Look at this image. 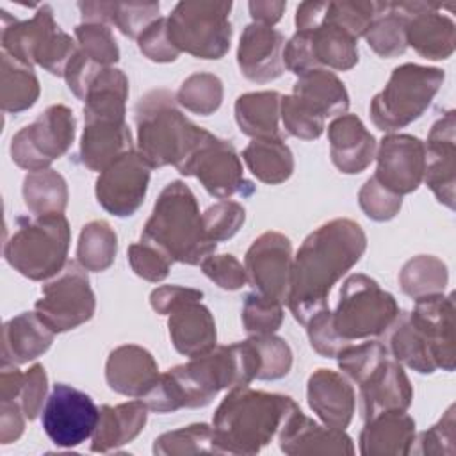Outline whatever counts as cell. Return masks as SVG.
<instances>
[{
  "mask_svg": "<svg viewBox=\"0 0 456 456\" xmlns=\"http://www.w3.org/2000/svg\"><path fill=\"white\" fill-rule=\"evenodd\" d=\"M410 2H376V16L365 32L369 46L381 57H395L406 50Z\"/></svg>",
  "mask_w": 456,
  "mask_h": 456,
  "instance_id": "obj_33",
  "label": "cell"
},
{
  "mask_svg": "<svg viewBox=\"0 0 456 456\" xmlns=\"http://www.w3.org/2000/svg\"><path fill=\"white\" fill-rule=\"evenodd\" d=\"M139 50L151 61L157 62H169L175 61L180 52L169 39L167 32V18L155 20L139 37Z\"/></svg>",
  "mask_w": 456,
  "mask_h": 456,
  "instance_id": "obj_56",
  "label": "cell"
},
{
  "mask_svg": "<svg viewBox=\"0 0 456 456\" xmlns=\"http://www.w3.org/2000/svg\"><path fill=\"white\" fill-rule=\"evenodd\" d=\"M280 103L281 96L276 91H260L239 96L235 102V119L240 132L255 139L280 137Z\"/></svg>",
  "mask_w": 456,
  "mask_h": 456,
  "instance_id": "obj_35",
  "label": "cell"
},
{
  "mask_svg": "<svg viewBox=\"0 0 456 456\" xmlns=\"http://www.w3.org/2000/svg\"><path fill=\"white\" fill-rule=\"evenodd\" d=\"M287 4L285 2H249V12L255 23L273 27L280 21Z\"/></svg>",
  "mask_w": 456,
  "mask_h": 456,
  "instance_id": "obj_60",
  "label": "cell"
},
{
  "mask_svg": "<svg viewBox=\"0 0 456 456\" xmlns=\"http://www.w3.org/2000/svg\"><path fill=\"white\" fill-rule=\"evenodd\" d=\"M367 246L362 226L333 219L312 232L292 260L287 305L296 321L306 324L328 308L331 287L360 260Z\"/></svg>",
  "mask_w": 456,
  "mask_h": 456,
  "instance_id": "obj_1",
  "label": "cell"
},
{
  "mask_svg": "<svg viewBox=\"0 0 456 456\" xmlns=\"http://www.w3.org/2000/svg\"><path fill=\"white\" fill-rule=\"evenodd\" d=\"M23 410L16 401H2V442L16 440L23 431Z\"/></svg>",
  "mask_w": 456,
  "mask_h": 456,
  "instance_id": "obj_59",
  "label": "cell"
},
{
  "mask_svg": "<svg viewBox=\"0 0 456 456\" xmlns=\"http://www.w3.org/2000/svg\"><path fill=\"white\" fill-rule=\"evenodd\" d=\"M290 240L278 232L262 233L246 253V276L255 292L285 303L290 289L292 271Z\"/></svg>",
  "mask_w": 456,
  "mask_h": 456,
  "instance_id": "obj_15",
  "label": "cell"
},
{
  "mask_svg": "<svg viewBox=\"0 0 456 456\" xmlns=\"http://www.w3.org/2000/svg\"><path fill=\"white\" fill-rule=\"evenodd\" d=\"M308 404L326 426L344 429L354 413V392L342 374L317 369L308 379Z\"/></svg>",
  "mask_w": 456,
  "mask_h": 456,
  "instance_id": "obj_24",
  "label": "cell"
},
{
  "mask_svg": "<svg viewBox=\"0 0 456 456\" xmlns=\"http://www.w3.org/2000/svg\"><path fill=\"white\" fill-rule=\"evenodd\" d=\"M223 84L216 75L196 73L180 86L176 102L191 112L208 116L221 105Z\"/></svg>",
  "mask_w": 456,
  "mask_h": 456,
  "instance_id": "obj_42",
  "label": "cell"
},
{
  "mask_svg": "<svg viewBox=\"0 0 456 456\" xmlns=\"http://www.w3.org/2000/svg\"><path fill=\"white\" fill-rule=\"evenodd\" d=\"M185 176H196L201 185L216 198L228 200L233 194L249 196L255 185L242 175V164L235 148L212 135L180 171Z\"/></svg>",
  "mask_w": 456,
  "mask_h": 456,
  "instance_id": "obj_13",
  "label": "cell"
},
{
  "mask_svg": "<svg viewBox=\"0 0 456 456\" xmlns=\"http://www.w3.org/2000/svg\"><path fill=\"white\" fill-rule=\"evenodd\" d=\"M326 16L358 39L376 16V2H328Z\"/></svg>",
  "mask_w": 456,
  "mask_h": 456,
  "instance_id": "obj_50",
  "label": "cell"
},
{
  "mask_svg": "<svg viewBox=\"0 0 456 456\" xmlns=\"http://www.w3.org/2000/svg\"><path fill=\"white\" fill-rule=\"evenodd\" d=\"M232 2H180L167 16L169 39L178 52L221 59L232 39Z\"/></svg>",
  "mask_w": 456,
  "mask_h": 456,
  "instance_id": "obj_8",
  "label": "cell"
},
{
  "mask_svg": "<svg viewBox=\"0 0 456 456\" xmlns=\"http://www.w3.org/2000/svg\"><path fill=\"white\" fill-rule=\"evenodd\" d=\"M360 435L362 454H408L415 440V422L404 410L383 411L369 420Z\"/></svg>",
  "mask_w": 456,
  "mask_h": 456,
  "instance_id": "obj_27",
  "label": "cell"
},
{
  "mask_svg": "<svg viewBox=\"0 0 456 456\" xmlns=\"http://www.w3.org/2000/svg\"><path fill=\"white\" fill-rule=\"evenodd\" d=\"M53 331L34 312H23L4 326L2 365H18L43 354L52 340Z\"/></svg>",
  "mask_w": 456,
  "mask_h": 456,
  "instance_id": "obj_28",
  "label": "cell"
},
{
  "mask_svg": "<svg viewBox=\"0 0 456 456\" xmlns=\"http://www.w3.org/2000/svg\"><path fill=\"white\" fill-rule=\"evenodd\" d=\"M39 82L32 68L20 64L2 52V107L5 112H21L36 103Z\"/></svg>",
  "mask_w": 456,
  "mask_h": 456,
  "instance_id": "obj_38",
  "label": "cell"
},
{
  "mask_svg": "<svg viewBox=\"0 0 456 456\" xmlns=\"http://www.w3.org/2000/svg\"><path fill=\"white\" fill-rule=\"evenodd\" d=\"M73 137V112L66 105H52L12 137L11 155L20 167L41 171L68 151Z\"/></svg>",
  "mask_w": 456,
  "mask_h": 456,
  "instance_id": "obj_11",
  "label": "cell"
},
{
  "mask_svg": "<svg viewBox=\"0 0 456 456\" xmlns=\"http://www.w3.org/2000/svg\"><path fill=\"white\" fill-rule=\"evenodd\" d=\"M360 385V410L363 420L383 411L406 410L411 403L413 390L408 376L397 360L388 356L381 360Z\"/></svg>",
  "mask_w": 456,
  "mask_h": 456,
  "instance_id": "obj_21",
  "label": "cell"
},
{
  "mask_svg": "<svg viewBox=\"0 0 456 456\" xmlns=\"http://www.w3.org/2000/svg\"><path fill=\"white\" fill-rule=\"evenodd\" d=\"M333 164L347 175L362 173L374 159L376 142L360 118L342 114L328 126Z\"/></svg>",
  "mask_w": 456,
  "mask_h": 456,
  "instance_id": "obj_23",
  "label": "cell"
},
{
  "mask_svg": "<svg viewBox=\"0 0 456 456\" xmlns=\"http://www.w3.org/2000/svg\"><path fill=\"white\" fill-rule=\"evenodd\" d=\"M417 449L419 454H454V406H449L445 415L431 429L420 433Z\"/></svg>",
  "mask_w": 456,
  "mask_h": 456,
  "instance_id": "obj_54",
  "label": "cell"
},
{
  "mask_svg": "<svg viewBox=\"0 0 456 456\" xmlns=\"http://www.w3.org/2000/svg\"><path fill=\"white\" fill-rule=\"evenodd\" d=\"M46 394V372L43 365H34L21 376V383L18 394L12 401H16L27 419H36L41 410L43 399Z\"/></svg>",
  "mask_w": 456,
  "mask_h": 456,
  "instance_id": "obj_57",
  "label": "cell"
},
{
  "mask_svg": "<svg viewBox=\"0 0 456 456\" xmlns=\"http://www.w3.org/2000/svg\"><path fill=\"white\" fill-rule=\"evenodd\" d=\"M128 96V80L121 69L103 68L89 84L86 93L84 119L125 123V102Z\"/></svg>",
  "mask_w": 456,
  "mask_h": 456,
  "instance_id": "obj_31",
  "label": "cell"
},
{
  "mask_svg": "<svg viewBox=\"0 0 456 456\" xmlns=\"http://www.w3.org/2000/svg\"><path fill=\"white\" fill-rule=\"evenodd\" d=\"M251 338L260 354L258 379H278L287 376L292 365V351L289 344L274 335H251Z\"/></svg>",
  "mask_w": 456,
  "mask_h": 456,
  "instance_id": "obj_48",
  "label": "cell"
},
{
  "mask_svg": "<svg viewBox=\"0 0 456 456\" xmlns=\"http://www.w3.org/2000/svg\"><path fill=\"white\" fill-rule=\"evenodd\" d=\"M356 41L353 34L324 14L315 28L297 30L290 37L283 48V64L297 77L324 68L346 71L358 62Z\"/></svg>",
  "mask_w": 456,
  "mask_h": 456,
  "instance_id": "obj_9",
  "label": "cell"
},
{
  "mask_svg": "<svg viewBox=\"0 0 456 456\" xmlns=\"http://www.w3.org/2000/svg\"><path fill=\"white\" fill-rule=\"evenodd\" d=\"M280 114L285 130L299 139H317L324 130V116L294 94L281 96Z\"/></svg>",
  "mask_w": 456,
  "mask_h": 456,
  "instance_id": "obj_45",
  "label": "cell"
},
{
  "mask_svg": "<svg viewBox=\"0 0 456 456\" xmlns=\"http://www.w3.org/2000/svg\"><path fill=\"white\" fill-rule=\"evenodd\" d=\"M388 356V349L381 342H363L358 346H346L338 354V367L344 370L353 381L362 383L369 372Z\"/></svg>",
  "mask_w": 456,
  "mask_h": 456,
  "instance_id": "obj_47",
  "label": "cell"
},
{
  "mask_svg": "<svg viewBox=\"0 0 456 456\" xmlns=\"http://www.w3.org/2000/svg\"><path fill=\"white\" fill-rule=\"evenodd\" d=\"M141 240L153 244L173 262L191 265L201 264L217 246L205 232L192 191L178 180L167 183L160 192Z\"/></svg>",
  "mask_w": 456,
  "mask_h": 456,
  "instance_id": "obj_4",
  "label": "cell"
},
{
  "mask_svg": "<svg viewBox=\"0 0 456 456\" xmlns=\"http://www.w3.org/2000/svg\"><path fill=\"white\" fill-rule=\"evenodd\" d=\"M151 166L139 151L121 155L96 180L98 203L112 216H132L144 201Z\"/></svg>",
  "mask_w": 456,
  "mask_h": 456,
  "instance_id": "obj_14",
  "label": "cell"
},
{
  "mask_svg": "<svg viewBox=\"0 0 456 456\" xmlns=\"http://www.w3.org/2000/svg\"><path fill=\"white\" fill-rule=\"evenodd\" d=\"M135 123L139 153L151 169L173 164L182 171L212 137L176 109L175 96L166 89L150 91L137 102Z\"/></svg>",
  "mask_w": 456,
  "mask_h": 456,
  "instance_id": "obj_3",
  "label": "cell"
},
{
  "mask_svg": "<svg viewBox=\"0 0 456 456\" xmlns=\"http://www.w3.org/2000/svg\"><path fill=\"white\" fill-rule=\"evenodd\" d=\"M444 71L419 64L397 66L388 84L370 102V118L383 132H392L419 119L431 105L444 82Z\"/></svg>",
  "mask_w": 456,
  "mask_h": 456,
  "instance_id": "obj_6",
  "label": "cell"
},
{
  "mask_svg": "<svg viewBox=\"0 0 456 456\" xmlns=\"http://www.w3.org/2000/svg\"><path fill=\"white\" fill-rule=\"evenodd\" d=\"M285 37L273 27L251 23L244 28L237 50L242 75L253 82L265 84L278 78L283 69Z\"/></svg>",
  "mask_w": 456,
  "mask_h": 456,
  "instance_id": "obj_18",
  "label": "cell"
},
{
  "mask_svg": "<svg viewBox=\"0 0 456 456\" xmlns=\"http://www.w3.org/2000/svg\"><path fill=\"white\" fill-rule=\"evenodd\" d=\"M116 256V233L105 221H91L80 232L77 260L86 271H105Z\"/></svg>",
  "mask_w": 456,
  "mask_h": 456,
  "instance_id": "obj_40",
  "label": "cell"
},
{
  "mask_svg": "<svg viewBox=\"0 0 456 456\" xmlns=\"http://www.w3.org/2000/svg\"><path fill=\"white\" fill-rule=\"evenodd\" d=\"M283 321L281 303L269 299L258 292L246 296L242 322L249 335H273Z\"/></svg>",
  "mask_w": 456,
  "mask_h": 456,
  "instance_id": "obj_46",
  "label": "cell"
},
{
  "mask_svg": "<svg viewBox=\"0 0 456 456\" xmlns=\"http://www.w3.org/2000/svg\"><path fill=\"white\" fill-rule=\"evenodd\" d=\"M249 171L265 183L285 182L294 169V159L281 137L253 139L242 151Z\"/></svg>",
  "mask_w": 456,
  "mask_h": 456,
  "instance_id": "obj_36",
  "label": "cell"
},
{
  "mask_svg": "<svg viewBox=\"0 0 456 456\" xmlns=\"http://www.w3.org/2000/svg\"><path fill=\"white\" fill-rule=\"evenodd\" d=\"M387 331L388 351L397 362H403L422 374H431L438 369L429 344L411 324L408 312H399V315Z\"/></svg>",
  "mask_w": 456,
  "mask_h": 456,
  "instance_id": "obj_37",
  "label": "cell"
},
{
  "mask_svg": "<svg viewBox=\"0 0 456 456\" xmlns=\"http://www.w3.org/2000/svg\"><path fill=\"white\" fill-rule=\"evenodd\" d=\"M128 260L134 273L148 281H160L167 276L173 260L150 242L139 240L128 248Z\"/></svg>",
  "mask_w": 456,
  "mask_h": 456,
  "instance_id": "obj_51",
  "label": "cell"
},
{
  "mask_svg": "<svg viewBox=\"0 0 456 456\" xmlns=\"http://www.w3.org/2000/svg\"><path fill=\"white\" fill-rule=\"evenodd\" d=\"M169 335L178 353L194 358L216 347V322L198 299L185 301L169 312Z\"/></svg>",
  "mask_w": 456,
  "mask_h": 456,
  "instance_id": "obj_25",
  "label": "cell"
},
{
  "mask_svg": "<svg viewBox=\"0 0 456 456\" xmlns=\"http://www.w3.org/2000/svg\"><path fill=\"white\" fill-rule=\"evenodd\" d=\"M201 297H203V292H200L196 289H185V287H178V285H164L151 292L150 303L155 312L169 314L178 305H182L185 301H192V299L200 301Z\"/></svg>",
  "mask_w": 456,
  "mask_h": 456,
  "instance_id": "obj_58",
  "label": "cell"
},
{
  "mask_svg": "<svg viewBox=\"0 0 456 456\" xmlns=\"http://www.w3.org/2000/svg\"><path fill=\"white\" fill-rule=\"evenodd\" d=\"M105 378L112 390L142 399L159 381L160 372L153 356L139 346H119L109 354Z\"/></svg>",
  "mask_w": 456,
  "mask_h": 456,
  "instance_id": "obj_22",
  "label": "cell"
},
{
  "mask_svg": "<svg viewBox=\"0 0 456 456\" xmlns=\"http://www.w3.org/2000/svg\"><path fill=\"white\" fill-rule=\"evenodd\" d=\"M69 237V224L62 212L34 219L18 217V228L5 242L4 256L30 280L53 278L66 265Z\"/></svg>",
  "mask_w": 456,
  "mask_h": 456,
  "instance_id": "obj_5",
  "label": "cell"
},
{
  "mask_svg": "<svg viewBox=\"0 0 456 456\" xmlns=\"http://www.w3.org/2000/svg\"><path fill=\"white\" fill-rule=\"evenodd\" d=\"M411 324L429 344L436 367L454 369V294H429L415 299V310L408 312Z\"/></svg>",
  "mask_w": 456,
  "mask_h": 456,
  "instance_id": "obj_17",
  "label": "cell"
},
{
  "mask_svg": "<svg viewBox=\"0 0 456 456\" xmlns=\"http://www.w3.org/2000/svg\"><path fill=\"white\" fill-rule=\"evenodd\" d=\"M358 200H360L362 210L370 219H376V221H388L401 208V196L385 189L381 183L376 182L374 176H370L365 182V185L358 194Z\"/></svg>",
  "mask_w": 456,
  "mask_h": 456,
  "instance_id": "obj_52",
  "label": "cell"
},
{
  "mask_svg": "<svg viewBox=\"0 0 456 456\" xmlns=\"http://www.w3.org/2000/svg\"><path fill=\"white\" fill-rule=\"evenodd\" d=\"M100 420V408L91 395L66 385H53L41 411L46 436L57 447H77L93 436Z\"/></svg>",
  "mask_w": 456,
  "mask_h": 456,
  "instance_id": "obj_12",
  "label": "cell"
},
{
  "mask_svg": "<svg viewBox=\"0 0 456 456\" xmlns=\"http://www.w3.org/2000/svg\"><path fill=\"white\" fill-rule=\"evenodd\" d=\"M376 159V182L397 196L413 192L424 180L426 148L424 142L413 135H385Z\"/></svg>",
  "mask_w": 456,
  "mask_h": 456,
  "instance_id": "obj_16",
  "label": "cell"
},
{
  "mask_svg": "<svg viewBox=\"0 0 456 456\" xmlns=\"http://www.w3.org/2000/svg\"><path fill=\"white\" fill-rule=\"evenodd\" d=\"M75 37L78 41V50L100 66L109 68L119 59V48L109 25L105 23L82 21L75 28Z\"/></svg>",
  "mask_w": 456,
  "mask_h": 456,
  "instance_id": "obj_44",
  "label": "cell"
},
{
  "mask_svg": "<svg viewBox=\"0 0 456 456\" xmlns=\"http://www.w3.org/2000/svg\"><path fill=\"white\" fill-rule=\"evenodd\" d=\"M153 452L157 454H191V452H217L214 431L207 424H192L176 431H169L155 440Z\"/></svg>",
  "mask_w": 456,
  "mask_h": 456,
  "instance_id": "obj_43",
  "label": "cell"
},
{
  "mask_svg": "<svg viewBox=\"0 0 456 456\" xmlns=\"http://www.w3.org/2000/svg\"><path fill=\"white\" fill-rule=\"evenodd\" d=\"M280 449L287 454L299 452H353L351 438L344 429L324 428L308 419L299 408L289 417L278 435Z\"/></svg>",
  "mask_w": 456,
  "mask_h": 456,
  "instance_id": "obj_26",
  "label": "cell"
},
{
  "mask_svg": "<svg viewBox=\"0 0 456 456\" xmlns=\"http://www.w3.org/2000/svg\"><path fill=\"white\" fill-rule=\"evenodd\" d=\"M132 151V135L125 123L87 121L82 141L80 157L91 171H103L116 159Z\"/></svg>",
  "mask_w": 456,
  "mask_h": 456,
  "instance_id": "obj_30",
  "label": "cell"
},
{
  "mask_svg": "<svg viewBox=\"0 0 456 456\" xmlns=\"http://www.w3.org/2000/svg\"><path fill=\"white\" fill-rule=\"evenodd\" d=\"M299 406L287 395L233 387L212 420L217 452L255 454L280 435Z\"/></svg>",
  "mask_w": 456,
  "mask_h": 456,
  "instance_id": "obj_2",
  "label": "cell"
},
{
  "mask_svg": "<svg viewBox=\"0 0 456 456\" xmlns=\"http://www.w3.org/2000/svg\"><path fill=\"white\" fill-rule=\"evenodd\" d=\"M201 269L212 281L226 290H237L248 280L246 269L233 255H210L201 262Z\"/></svg>",
  "mask_w": 456,
  "mask_h": 456,
  "instance_id": "obj_55",
  "label": "cell"
},
{
  "mask_svg": "<svg viewBox=\"0 0 456 456\" xmlns=\"http://www.w3.org/2000/svg\"><path fill=\"white\" fill-rule=\"evenodd\" d=\"M399 283L403 290L415 299L429 294H442L447 285V267L442 260L431 255H420L403 267Z\"/></svg>",
  "mask_w": 456,
  "mask_h": 456,
  "instance_id": "obj_41",
  "label": "cell"
},
{
  "mask_svg": "<svg viewBox=\"0 0 456 456\" xmlns=\"http://www.w3.org/2000/svg\"><path fill=\"white\" fill-rule=\"evenodd\" d=\"M292 94L324 118L337 114L342 116L349 105V96L344 84L333 71L328 69H312L299 75Z\"/></svg>",
  "mask_w": 456,
  "mask_h": 456,
  "instance_id": "obj_34",
  "label": "cell"
},
{
  "mask_svg": "<svg viewBox=\"0 0 456 456\" xmlns=\"http://www.w3.org/2000/svg\"><path fill=\"white\" fill-rule=\"evenodd\" d=\"M146 415L148 406L141 399H134L118 406H102L100 420L93 433L91 451L107 452L132 442L144 428Z\"/></svg>",
  "mask_w": 456,
  "mask_h": 456,
  "instance_id": "obj_29",
  "label": "cell"
},
{
  "mask_svg": "<svg viewBox=\"0 0 456 456\" xmlns=\"http://www.w3.org/2000/svg\"><path fill=\"white\" fill-rule=\"evenodd\" d=\"M305 326H308V338H310L312 347L326 358H337V354L346 346L351 344V342L342 340L335 333V330L331 326V312L328 308L315 314Z\"/></svg>",
  "mask_w": 456,
  "mask_h": 456,
  "instance_id": "obj_53",
  "label": "cell"
},
{
  "mask_svg": "<svg viewBox=\"0 0 456 456\" xmlns=\"http://www.w3.org/2000/svg\"><path fill=\"white\" fill-rule=\"evenodd\" d=\"M94 294L86 269L78 262H66L43 285V296L36 303V314L53 333H61L89 321L94 314Z\"/></svg>",
  "mask_w": 456,
  "mask_h": 456,
  "instance_id": "obj_10",
  "label": "cell"
},
{
  "mask_svg": "<svg viewBox=\"0 0 456 456\" xmlns=\"http://www.w3.org/2000/svg\"><path fill=\"white\" fill-rule=\"evenodd\" d=\"M454 110L445 112L433 126L426 148L424 182L433 191L436 200L449 208H454Z\"/></svg>",
  "mask_w": 456,
  "mask_h": 456,
  "instance_id": "obj_19",
  "label": "cell"
},
{
  "mask_svg": "<svg viewBox=\"0 0 456 456\" xmlns=\"http://www.w3.org/2000/svg\"><path fill=\"white\" fill-rule=\"evenodd\" d=\"M397 315L399 306L392 294L365 274H351L340 289L335 312H331V326L342 340L353 342L387 333Z\"/></svg>",
  "mask_w": 456,
  "mask_h": 456,
  "instance_id": "obj_7",
  "label": "cell"
},
{
  "mask_svg": "<svg viewBox=\"0 0 456 456\" xmlns=\"http://www.w3.org/2000/svg\"><path fill=\"white\" fill-rule=\"evenodd\" d=\"M201 217H203V226L208 239L217 244L221 240L233 237L239 232L240 224L244 223L246 212L242 205L235 201L221 200L219 203L208 207Z\"/></svg>",
  "mask_w": 456,
  "mask_h": 456,
  "instance_id": "obj_49",
  "label": "cell"
},
{
  "mask_svg": "<svg viewBox=\"0 0 456 456\" xmlns=\"http://www.w3.org/2000/svg\"><path fill=\"white\" fill-rule=\"evenodd\" d=\"M442 5L426 2H410L406 23V45L426 59H449L456 46L454 21L440 12Z\"/></svg>",
  "mask_w": 456,
  "mask_h": 456,
  "instance_id": "obj_20",
  "label": "cell"
},
{
  "mask_svg": "<svg viewBox=\"0 0 456 456\" xmlns=\"http://www.w3.org/2000/svg\"><path fill=\"white\" fill-rule=\"evenodd\" d=\"M84 21L116 25L125 36L139 37L155 20H159V2H78Z\"/></svg>",
  "mask_w": 456,
  "mask_h": 456,
  "instance_id": "obj_32",
  "label": "cell"
},
{
  "mask_svg": "<svg viewBox=\"0 0 456 456\" xmlns=\"http://www.w3.org/2000/svg\"><path fill=\"white\" fill-rule=\"evenodd\" d=\"M25 205L37 216L62 212L68 203L64 178L53 169L32 171L23 182Z\"/></svg>",
  "mask_w": 456,
  "mask_h": 456,
  "instance_id": "obj_39",
  "label": "cell"
}]
</instances>
